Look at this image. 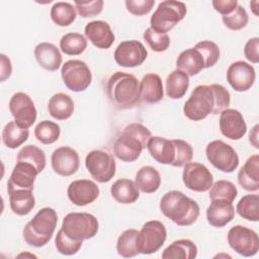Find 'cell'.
I'll return each instance as SVG.
<instances>
[{
  "instance_id": "f907efd6",
  "label": "cell",
  "mask_w": 259,
  "mask_h": 259,
  "mask_svg": "<svg viewBox=\"0 0 259 259\" xmlns=\"http://www.w3.org/2000/svg\"><path fill=\"white\" fill-rule=\"evenodd\" d=\"M211 4L214 10L221 13L223 16L232 13L239 5L237 0H213Z\"/></svg>"
},
{
  "instance_id": "4316f807",
  "label": "cell",
  "mask_w": 259,
  "mask_h": 259,
  "mask_svg": "<svg viewBox=\"0 0 259 259\" xmlns=\"http://www.w3.org/2000/svg\"><path fill=\"white\" fill-rule=\"evenodd\" d=\"M176 68L188 76H195L204 69V60L195 48H190L179 54L176 59Z\"/></svg>"
},
{
  "instance_id": "5bb4252c",
  "label": "cell",
  "mask_w": 259,
  "mask_h": 259,
  "mask_svg": "<svg viewBox=\"0 0 259 259\" xmlns=\"http://www.w3.org/2000/svg\"><path fill=\"white\" fill-rule=\"evenodd\" d=\"M182 180L188 189L196 192L209 190L213 183V177L208 168L197 162H189L184 165Z\"/></svg>"
},
{
  "instance_id": "603a6c76",
  "label": "cell",
  "mask_w": 259,
  "mask_h": 259,
  "mask_svg": "<svg viewBox=\"0 0 259 259\" xmlns=\"http://www.w3.org/2000/svg\"><path fill=\"white\" fill-rule=\"evenodd\" d=\"M151 157L158 163L171 165L175 158V145L172 140L162 137H151L147 144Z\"/></svg>"
},
{
  "instance_id": "681fc988",
  "label": "cell",
  "mask_w": 259,
  "mask_h": 259,
  "mask_svg": "<svg viewBox=\"0 0 259 259\" xmlns=\"http://www.w3.org/2000/svg\"><path fill=\"white\" fill-rule=\"evenodd\" d=\"M259 38L252 37L248 39L244 47V55L245 58L253 64H257L259 62Z\"/></svg>"
},
{
  "instance_id": "e0dca14e",
  "label": "cell",
  "mask_w": 259,
  "mask_h": 259,
  "mask_svg": "<svg viewBox=\"0 0 259 259\" xmlns=\"http://www.w3.org/2000/svg\"><path fill=\"white\" fill-rule=\"evenodd\" d=\"M52 168L60 176L68 177L75 174L80 165V158L74 149L63 146L56 149L51 157Z\"/></svg>"
},
{
  "instance_id": "1f68e13d",
  "label": "cell",
  "mask_w": 259,
  "mask_h": 259,
  "mask_svg": "<svg viewBox=\"0 0 259 259\" xmlns=\"http://www.w3.org/2000/svg\"><path fill=\"white\" fill-rule=\"evenodd\" d=\"M161 256L163 259H194L197 256V246L189 239H179L165 248Z\"/></svg>"
},
{
  "instance_id": "9a60e30c",
  "label": "cell",
  "mask_w": 259,
  "mask_h": 259,
  "mask_svg": "<svg viewBox=\"0 0 259 259\" xmlns=\"http://www.w3.org/2000/svg\"><path fill=\"white\" fill-rule=\"evenodd\" d=\"M148 57L145 46L137 40L121 41L114 51V60L116 64L124 68H135L142 65Z\"/></svg>"
},
{
  "instance_id": "c3c4849f",
  "label": "cell",
  "mask_w": 259,
  "mask_h": 259,
  "mask_svg": "<svg viewBox=\"0 0 259 259\" xmlns=\"http://www.w3.org/2000/svg\"><path fill=\"white\" fill-rule=\"evenodd\" d=\"M126 10L136 16H143L148 14L154 7V0H126Z\"/></svg>"
},
{
  "instance_id": "7402d4cb",
  "label": "cell",
  "mask_w": 259,
  "mask_h": 259,
  "mask_svg": "<svg viewBox=\"0 0 259 259\" xmlns=\"http://www.w3.org/2000/svg\"><path fill=\"white\" fill-rule=\"evenodd\" d=\"M235 218V207L232 202L225 199H211L206 208L207 223L214 228L227 226Z\"/></svg>"
},
{
  "instance_id": "8992f818",
  "label": "cell",
  "mask_w": 259,
  "mask_h": 259,
  "mask_svg": "<svg viewBox=\"0 0 259 259\" xmlns=\"http://www.w3.org/2000/svg\"><path fill=\"white\" fill-rule=\"evenodd\" d=\"M187 8L183 2L167 0L159 3L150 19V27L159 33H167L186 15Z\"/></svg>"
},
{
  "instance_id": "52a82bcc",
  "label": "cell",
  "mask_w": 259,
  "mask_h": 259,
  "mask_svg": "<svg viewBox=\"0 0 259 259\" xmlns=\"http://www.w3.org/2000/svg\"><path fill=\"white\" fill-rule=\"evenodd\" d=\"M97 219L88 212H70L63 219L61 229L64 233L77 241L89 240L97 235Z\"/></svg>"
},
{
  "instance_id": "4fadbf2b",
  "label": "cell",
  "mask_w": 259,
  "mask_h": 259,
  "mask_svg": "<svg viewBox=\"0 0 259 259\" xmlns=\"http://www.w3.org/2000/svg\"><path fill=\"white\" fill-rule=\"evenodd\" d=\"M9 110L16 123L29 128L36 120L37 112L32 99L24 92H16L9 100Z\"/></svg>"
},
{
  "instance_id": "44dd1931",
  "label": "cell",
  "mask_w": 259,
  "mask_h": 259,
  "mask_svg": "<svg viewBox=\"0 0 259 259\" xmlns=\"http://www.w3.org/2000/svg\"><path fill=\"white\" fill-rule=\"evenodd\" d=\"M84 32L87 39L98 49L107 50L114 42L115 37L110 25L103 20L88 22L84 28Z\"/></svg>"
},
{
  "instance_id": "3957f363",
  "label": "cell",
  "mask_w": 259,
  "mask_h": 259,
  "mask_svg": "<svg viewBox=\"0 0 259 259\" xmlns=\"http://www.w3.org/2000/svg\"><path fill=\"white\" fill-rule=\"evenodd\" d=\"M160 210L167 219L180 227L191 226L200 213L197 202L178 190H171L163 195L160 200Z\"/></svg>"
},
{
  "instance_id": "484cf974",
  "label": "cell",
  "mask_w": 259,
  "mask_h": 259,
  "mask_svg": "<svg viewBox=\"0 0 259 259\" xmlns=\"http://www.w3.org/2000/svg\"><path fill=\"white\" fill-rule=\"evenodd\" d=\"M238 182L247 191L259 189V156L257 154L249 157L239 170Z\"/></svg>"
},
{
  "instance_id": "b9f144b4",
  "label": "cell",
  "mask_w": 259,
  "mask_h": 259,
  "mask_svg": "<svg viewBox=\"0 0 259 259\" xmlns=\"http://www.w3.org/2000/svg\"><path fill=\"white\" fill-rule=\"evenodd\" d=\"M82 243L83 241H77L68 237L62 229L58 231L55 239V246L57 251L66 256H71L78 253L82 247Z\"/></svg>"
},
{
  "instance_id": "ba28073f",
  "label": "cell",
  "mask_w": 259,
  "mask_h": 259,
  "mask_svg": "<svg viewBox=\"0 0 259 259\" xmlns=\"http://www.w3.org/2000/svg\"><path fill=\"white\" fill-rule=\"evenodd\" d=\"M167 239V230L160 221L146 222L137 236V248L140 254L156 253Z\"/></svg>"
},
{
  "instance_id": "7c38bea8",
  "label": "cell",
  "mask_w": 259,
  "mask_h": 259,
  "mask_svg": "<svg viewBox=\"0 0 259 259\" xmlns=\"http://www.w3.org/2000/svg\"><path fill=\"white\" fill-rule=\"evenodd\" d=\"M228 243L235 252L244 257L254 256L259 250L257 233L241 225H236L229 230Z\"/></svg>"
},
{
  "instance_id": "8d00e7d4",
  "label": "cell",
  "mask_w": 259,
  "mask_h": 259,
  "mask_svg": "<svg viewBox=\"0 0 259 259\" xmlns=\"http://www.w3.org/2000/svg\"><path fill=\"white\" fill-rule=\"evenodd\" d=\"M87 48V39L78 32H69L60 39L61 51L69 56L81 55Z\"/></svg>"
},
{
  "instance_id": "f6af8a7d",
  "label": "cell",
  "mask_w": 259,
  "mask_h": 259,
  "mask_svg": "<svg viewBox=\"0 0 259 259\" xmlns=\"http://www.w3.org/2000/svg\"><path fill=\"white\" fill-rule=\"evenodd\" d=\"M222 19L224 24L231 30L243 29L244 27H246L249 21L248 13L245 10V8L241 5H238L232 13L224 15Z\"/></svg>"
},
{
  "instance_id": "60d3db41",
  "label": "cell",
  "mask_w": 259,
  "mask_h": 259,
  "mask_svg": "<svg viewBox=\"0 0 259 259\" xmlns=\"http://www.w3.org/2000/svg\"><path fill=\"white\" fill-rule=\"evenodd\" d=\"M238 195L237 187L234 183L228 180H218L212 183L209 189V198L211 199H225L229 202L235 200Z\"/></svg>"
},
{
  "instance_id": "2e32d148",
  "label": "cell",
  "mask_w": 259,
  "mask_h": 259,
  "mask_svg": "<svg viewBox=\"0 0 259 259\" xmlns=\"http://www.w3.org/2000/svg\"><path fill=\"white\" fill-rule=\"evenodd\" d=\"M227 81L231 87L238 92H244L253 86L256 73L252 65L244 61L232 63L227 70Z\"/></svg>"
},
{
  "instance_id": "e575fe53",
  "label": "cell",
  "mask_w": 259,
  "mask_h": 259,
  "mask_svg": "<svg viewBox=\"0 0 259 259\" xmlns=\"http://www.w3.org/2000/svg\"><path fill=\"white\" fill-rule=\"evenodd\" d=\"M138 234V230L127 229L119 235L116 242V251L119 256L124 258H131L140 254L137 248Z\"/></svg>"
},
{
  "instance_id": "816d5d0a",
  "label": "cell",
  "mask_w": 259,
  "mask_h": 259,
  "mask_svg": "<svg viewBox=\"0 0 259 259\" xmlns=\"http://www.w3.org/2000/svg\"><path fill=\"white\" fill-rule=\"evenodd\" d=\"M0 59H1V78H0V80H1V82H4L6 79H8L11 76L12 66H11L10 59L6 55L1 54Z\"/></svg>"
},
{
  "instance_id": "ac0fdd59",
  "label": "cell",
  "mask_w": 259,
  "mask_h": 259,
  "mask_svg": "<svg viewBox=\"0 0 259 259\" xmlns=\"http://www.w3.org/2000/svg\"><path fill=\"white\" fill-rule=\"evenodd\" d=\"M220 131L232 141L241 140L247 133V124L242 113L234 108H227L220 115Z\"/></svg>"
},
{
  "instance_id": "bcb514c9",
  "label": "cell",
  "mask_w": 259,
  "mask_h": 259,
  "mask_svg": "<svg viewBox=\"0 0 259 259\" xmlns=\"http://www.w3.org/2000/svg\"><path fill=\"white\" fill-rule=\"evenodd\" d=\"M175 145V158L172 162L174 167H182L189 163L193 157V149L189 143L181 139L172 140Z\"/></svg>"
},
{
  "instance_id": "f35d334b",
  "label": "cell",
  "mask_w": 259,
  "mask_h": 259,
  "mask_svg": "<svg viewBox=\"0 0 259 259\" xmlns=\"http://www.w3.org/2000/svg\"><path fill=\"white\" fill-rule=\"evenodd\" d=\"M16 161L29 163L36 168L38 173H40L46 167L47 159L45 152L40 148L34 145H27L21 148V150L18 152Z\"/></svg>"
},
{
  "instance_id": "d590c367",
  "label": "cell",
  "mask_w": 259,
  "mask_h": 259,
  "mask_svg": "<svg viewBox=\"0 0 259 259\" xmlns=\"http://www.w3.org/2000/svg\"><path fill=\"white\" fill-rule=\"evenodd\" d=\"M77 16L76 8L69 2H57L51 8V18L59 26L72 24Z\"/></svg>"
},
{
  "instance_id": "ab89813d",
  "label": "cell",
  "mask_w": 259,
  "mask_h": 259,
  "mask_svg": "<svg viewBox=\"0 0 259 259\" xmlns=\"http://www.w3.org/2000/svg\"><path fill=\"white\" fill-rule=\"evenodd\" d=\"M61 135V127L57 122L42 120L34 128V137L44 145H51L58 141Z\"/></svg>"
},
{
  "instance_id": "30bf717a",
  "label": "cell",
  "mask_w": 259,
  "mask_h": 259,
  "mask_svg": "<svg viewBox=\"0 0 259 259\" xmlns=\"http://www.w3.org/2000/svg\"><path fill=\"white\" fill-rule=\"evenodd\" d=\"M85 166L91 177L99 182L106 183L115 175L116 164L113 156L102 150H93L85 158Z\"/></svg>"
},
{
  "instance_id": "7bdbcfd3",
  "label": "cell",
  "mask_w": 259,
  "mask_h": 259,
  "mask_svg": "<svg viewBox=\"0 0 259 259\" xmlns=\"http://www.w3.org/2000/svg\"><path fill=\"white\" fill-rule=\"evenodd\" d=\"M204 60V69L213 67L220 59V49L218 45L211 40H201L194 47Z\"/></svg>"
},
{
  "instance_id": "7dc6e473",
  "label": "cell",
  "mask_w": 259,
  "mask_h": 259,
  "mask_svg": "<svg viewBox=\"0 0 259 259\" xmlns=\"http://www.w3.org/2000/svg\"><path fill=\"white\" fill-rule=\"evenodd\" d=\"M75 8L78 14L81 17H93L100 14L103 10L104 2L102 0H95V1H88V2H79L75 1Z\"/></svg>"
},
{
  "instance_id": "f5cc1de1",
  "label": "cell",
  "mask_w": 259,
  "mask_h": 259,
  "mask_svg": "<svg viewBox=\"0 0 259 259\" xmlns=\"http://www.w3.org/2000/svg\"><path fill=\"white\" fill-rule=\"evenodd\" d=\"M249 141H250V143H251L256 149L259 148V146H258V124L254 125V127H253L252 131L250 132Z\"/></svg>"
},
{
  "instance_id": "cb8c5ba5",
  "label": "cell",
  "mask_w": 259,
  "mask_h": 259,
  "mask_svg": "<svg viewBox=\"0 0 259 259\" xmlns=\"http://www.w3.org/2000/svg\"><path fill=\"white\" fill-rule=\"evenodd\" d=\"M37 64L50 72L57 71L62 65V55L60 50L51 42H39L33 51Z\"/></svg>"
},
{
  "instance_id": "ee69618b",
  "label": "cell",
  "mask_w": 259,
  "mask_h": 259,
  "mask_svg": "<svg viewBox=\"0 0 259 259\" xmlns=\"http://www.w3.org/2000/svg\"><path fill=\"white\" fill-rule=\"evenodd\" d=\"M143 37L150 47V49L157 53L165 52L170 46V37L167 33L156 32L151 27L147 28L144 31Z\"/></svg>"
},
{
  "instance_id": "db71d44e",
  "label": "cell",
  "mask_w": 259,
  "mask_h": 259,
  "mask_svg": "<svg viewBox=\"0 0 259 259\" xmlns=\"http://www.w3.org/2000/svg\"><path fill=\"white\" fill-rule=\"evenodd\" d=\"M257 6H258V1H257V0L250 2V7L252 8V11H253V13H254L255 15H258V12L256 11V9H257Z\"/></svg>"
},
{
  "instance_id": "9c48e42d",
  "label": "cell",
  "mask_w": 259,
  "mask_h": 259,
  "mask_svg": "<svg viewBox=\"0 0 259 259\" xmlns=\"http://www.w3.org/2000/svg\"><path fill=\"white\" fill-rule=\"evenodd\" d=\"M205 155L209 163L218 170L225 173L234 172L239 166V157L235 149L221 140L207 144Z\"/></svg>"
},
{
  "instance_id": "ffe728a7",
  "label": "cell",
  "mask_w": 259,
  "mask_h": 259,
  "mask_svg": "<svg viewBox=\"0 0 259 259\" xmlns=\"http://www.w3.org/2000/svg\"><path fill=\"white\" fill-rule=\"evenodd\" d=\"M38 171L29 163L16 161V164L7 181V192L14 189L33 190V184Z\"/></svg>"
},
{
  "instance_id": "d6986e66",
  "label": "cell",
  "mask_w": 259,
  "mask_h": 259,
  "mask_svg": "<svg viewBox=\"0 0 259 259\" xmlns=\"http://www.w3.org/2000/svg\"><path fill=\"white\" fill-rule=\"evenodd\" d=\"M99 193L100 190L97 184L89 179L74 180L67 189L69 200L78 206H85L94 202L98 198Z\"/></svg>"
},
{
  "instance_id": "836d02e7",
  "label": "cell",
  "mask_w": 259,
  "mask_h": 259,
  "mask_svg": "<svg viewBox=\"0 0 259 259\" xmlns=\"http://www.w3.org/2000/svg\"><path fill=\"white\" fill-rule=\"evenodd\" d=\"M28 136V128H23L15 120H11L3 127L2 142L9 149H16L27 141Z\"/></svg>"
},
{
  "instance_id": "74e56055",
  "label": "cell",
  "mask_w": 259,
  "mask_h": 259,
  "mask_svg": "<svg viewBox=\"0 0 259 259\" xmlns=\"http://www.w3.org/2000/svg\"><path fill=\"white\" fill-rule=\"evenodd\" d=\"M237 213L251 222L259 220V196L257 194L244 195L236 205Z\"/></svg>"
},
{
  "instance_id": "d6a6232c",
  "label": "cell",
  "mask_w": 259,
  "mask_h": 259,
  "mask_svg": "<svg viewBox=\"0 0 259 259\" xmlns=\"http://www.w3.org/2000/svg\"><path fill=\"white\" fill-rule=\"evenodd\" d=\"M189 87V76L176 69L166 79V94L171 99L182 98Z\"/></svg>"
},
{
  "instance_id": "8fae6325",
  "label": "cell",
  "mask_w": 259,
  "mask_h": 259,
  "mask_svg": "<svg viewBox=\"0 0 259 259\" xmlns=\"http://www.w3.org/2000/svg\"><path fill=\"white\" fill-rule=\"evenodd\" d=\"M65 86L73 92L86 90L92 82V73L87 64L81 60H69L61 69Z\"/></svg>"
},
{
  "instance_id": "7a4b0ae2",
  "label": "cell",
  "mask_w": 259,
  "mask_h": 259,
  "mask_svg": "<svg viewBox=\"0 0 259 259\" xmlns=\"http://www.w3.org/2000/svg\"><path fill=\"white\" fill-rule=\"evenodd\" d=\"M139 81L133 74L117 71L106 81V95L117 109H130L141 102Z\"/></svg>"
},
{
  "instance_id": "4dcf8cb0",
  "label": "cell",
  "mask_w": 259,
  "mask_h": 259,
  "mask_svg": "<svg viewBox=\"0 0 259 259\" xmlns=\"http://www.w3.org/2000/svg\"><path fill=\"white\" fill-rule=\"evenodd\" d=\"M135 183L139 190L144 193H154L161 185V176L159 171L152 166L140 168L135 177Z\"/></svg>"
},
{
  "instance_id": "5b68a950",
  "label": "cell",
  "mask_w": 259,
  "mask_h": 259,
  "mask_svg": "<svg viewBox=\"0 0 259 259\" xmlns=\"http://www.w3.org/2000/svg\"><path fill=\"white\" fill-rule=\"evenodd\" d=\"M57 223L58 214L54 208H40L23 228L22 235L25 243L35 248L44 247L51 241Z\"/></svg>"
},
{
  "instance_id": "d4e9b609",
  "label": "cell",
  "mask_w": 259,
  "mask_h": 259,
  "mask_svg": "<svg viewBox=\"0 0 259 259\" xmlns=\"http://www.w3.org/2000/svg\"><path fill=\"white\" fill-rule=\"evenodd\" d=\"M141 100L147 103H157L163 99L164 88L161 77L156 73L146 74L140 82Z\"/></svg>"
},
{
  "instance_id": "6da1fadb",
  "label": "cell",
  "mask_w": 259,
  "mask_h": 259,
  "mask_svg": "<svg viewBox=\"0 0 259 259\" xmlns=\"http://www.w3.org/2000/svg\"><path fill=\"white\" fill-rule=\"evenodd\" d=\"M231 103L228 89L221 84L196 86L183 106L184 115L190 120H202L210 113L219 114Z\"/></svg>"
},
{
  "instance_id": "83f0119b",
  "label": "cell",
  "mask_w": 259,
  "mask_h": 259,
  "mask_svg": "<svg viewBox=\"0 0 259 259\" xmlns=\"http://www.w3.org/2000/svg\"><path fill=\"white\" fill-rule=\"evenodd\" d=\"M50 115L57 120H66L70 118L74 112V101L65 93L59 92L54 94L48 103Z\"/></svg>"
},
{
  "instance_id": "f546056e",
  "label": "cell",
  "mask_w": 259,
  "mask_h": 259,
  "mask_svg": "<svg viewBox=\"0 0 259 259\" xmlns=\"http://www.w3.org/2000/svg\"><path fill=\"white\" fill-rule=\"evenodd\" d=\"M10 208L17 215L28 214L35 205V198L30 189H14L8 192Z\"/></svg>"
},
{
  "instance_id": "277c9868",
  "label": "cell",
  "mask_w": 259,
  "mask_h": 259,
  "mask_svg": "<svg viewBox=\"0 0 259 259\" xmlns=\"http://www.w3.org/2000/svg\"><path fill=\"white\" fill-rule=\"evenodd\" d=\"M152 134L148 127L140 122L126 125L116 138L113 145V153L122 162H135L147 148Z\"/></svg>"
},
{
  "instance_id": "f1b7e54d",
  "label": "cell",
  "mask_w": 259,
  "mask_h": 259,
  "mask_svg": "<svg viewBox=\"0 0 259 259\" xmlns=\"http://www.w3.org/2000/svg\"><path fill=\"white\" fill-rule=\"evenodd\" d=\"M111 196L121 204H131L140 197V190L135 181L126 178L116 180L110 187Z\"/></svg>"
}]
</instances>
